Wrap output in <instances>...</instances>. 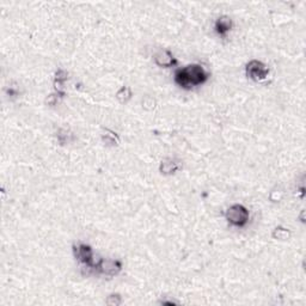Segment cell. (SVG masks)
<instances>
[{
	"label": "cell",
	"mask_w": 306,
	"mask_h": 306,
	"mask_svg": "<svg viewBox=\"0 0 306 306\" xmlns=\"http://www.w3.org/2000/svg\"><path fill=\"white\" fill-rule=\"evenodd\" d=\"M209 73L201 65H188L175 73V82L183 89L200 86L208 81Z\"/></svg>",
	"instance_id": "1"
},
{
	"label": "cell",
	"mask_w": 306,
	"mask_h": 306,
	"mask_svg": "<svg viewBox=\"0 0 306 306\" xmlns=\"http://www.w3.org/2000/svg\"><path fill=\"white\" fill-rule=\"evenodd\" d=\"M249 215L250 214H249L247 207H244L243 205L236 204L227 208L225 217L230 225L236 226V227H243V226L248 224Z\"/></svg>",
	"instance_id": "2"
},
{
	"label": "cell",
	"mask_w": 306,
	"mask_h": 306,
	"mask_svg": "<svg viewBox=\"0 0 306 306\" xmlns=\"http://www.w3.org/2000/svg\"><path fill=\"white\" fill-rule=\"evenodd\" d=\"M155 62L159 67L169 68L177 65V59L175 58L174 54H172L170 51L163 49V51H159L157 54L155 55Z\"/></svg>",
	"instance_id": "6"
},
{
	"label": "cell",
	"mask_w": 306,
	"mask_h": 306,
	"mask_svg": "<svg viewBox=\"0 0 306 306\" xmlns=\"http://www.w3.org/2000/svg\"><path fill=\"white\" fill-rule=\"evenodd\" d=\"M273 238L278 239V241H287L291 237L292 234L288 228L282 227V226H278V227L274 228L273 231Z\"/></svg>",
	"instance_id": "9"
},
{
	"label": "cell",
	"mask_w": 306,
	"mask_h": 306,
	"mask_svg": "<svg viewBox=\"0 0 306 306\" xmlns=\"http://www.w3.org/2000/svg\"><path fill=\"white\" fill-rule=\"evenodd\" d=\"M106 304L111 305V306H118L122 304V298L120 294H110L108 298H106Z\"/></svg>",
	"instance_id": "11"
},
{
	"label": "cell",
	"mask_w": 306,
	"mask_h": 306,
	"mask_svg": "<svg viewBox=\"0 0 306 306\" xmlns=\"http://www.w3.org/2000/svg\"><path fill=\"white\" fill-rule=\"evenodd\" d=\"M73 254H74V257L78 259L81 263L89 268H95L96 263H97V262H95L94 251H92L91 247L83 244V243L73 247Z\"/></svg>",
	"instance_id": "3"
},
{
	"label": "cell",
	"mask_w": 306,
	"mask_h": 306,
	"mask_svg": "<svg viewBox=\"0 0 306 306\" xmlns=\"http://www.w3.org/2000/svg\"><path fill=\"white\" fill-rule=\"evenodd\" d=\"M177 170H179L178 163L171 161V159H166V161L162 162V164H161L162 174L171 175V174H175Z\"/></svg>",
	"instance_id": "8"
},
{
	"label": "cell",
	"mask_w": 306,
	"mask_h": 306,
	"mask_svg": "<svg viewBox=\"0 0 306 306\" xmlns=\"http://www.w3.org/2000/svg\"><path fill=\"white\" fill-rule=\"evenodd\" d=\"M269 74V68L263 62L252 60L247 65V75L255 82H262Z\"/></svg>",
	"instance_id": "5"
},
{
	"label": "cell",
	"mask_w": 306,
	"mask_h": 306,
	"mask_svg": "<svg viewBox=\"0 0 306 306\" xmlns=\"http://www.w3.org/2000/svg\"><path fill=\"white\" fill-rule=\"evenodd\" d=\"M232 26H234L232 19L227 17V16H221V17H219L217 19V22H215L214 28H215V31H217L219 35L225 36L231 31Z\"/></svg>",
	"instance_id": "7"
},
{
	"label": "cell",
	"mask_w": 306,
	"mask_h": 306,
	"mask_svg": "<svg viewBox=\"0 0 306 306\" xmlns=\"http://www.w3.org/2000/svg\"><path fill=\"white\" fill-rule=\"evenodd\" d=\"M95 269L106 277H115L118 275L122 269V262L118 261V259H105L101 258L96 263Z\"/></svg>",
	"instance_id": "4"
},
{
	"label": "cell",
	"mask_w": 306,
	"mask_h": 306,
	"mask_svg": "<svg viewBox=\"0 0 306 306\" xmlns=\"http://www.w3.org/2000/svg\"><path fill=\"white\" fill-rule=\"evenodd\" d=\"M116 98L119 99L120 103H127L132 98V90L129 86H122L116 94Z\"/></svg>",
	"instance_id": "10"
}]
</instances>
